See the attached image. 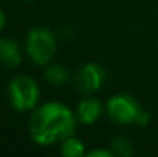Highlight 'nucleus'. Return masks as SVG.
Listing matches in <instances>:
<instances>
[{
	"label": "nucleus",
	"instance_id": "obj_1",
	"mask_svg": "<svg viewBox=\"0 0 158 157\" xmlns=\"http://www.w3.org/2000/svg\"><path fill=\"white\" fill-rule=\"evenodd\" d=\"M77 119L74 112L63 103L49 102L42 105L31 116L29 133L35 143L51 145L61 142L74 134Z\"/></svg>",
	"mask_w": 158,
	"mask_h": 157
},
{
	"label": "nucleus",
	"instance_id": "obj_2",
	"mask_svg": "<svg viewBox=\"0 0 158 157\" xmlns=\"http://www.w3.org/2000/svg\"><path fill=\"white\" fill-rule=\"evenodd\" d=\"M106 108L109 116L121 125H131V123L146 125L151 119L149 112L144 111L140 103L131 96H123V94L115 96L109 99Z\"/></svg>",
	"mask_w": 158,
	"mask_h": 157
},
{
	"label": "nucleus",
	"instance_id": "obj_3",
	"mask_svg": "<svg viewBox=\"0 0 158 157\" xmlns=\"http://www.w3.org/2000/svg\"><path fill=\"white\" fill-rule=\"evenodd\" d=\"M57 42L46 28H34L26 39V51L35 65H46L55 54Z\"/></svg>",
	"mask_w": 158,
	"mask_h": 157
},
{
	"label": "nucleus",
	"instance_id": "obj_4",
	"mask_svg": "<svg viewBox=\"0 0 158 157\" xmlns=\"http://www.w3.org/2000/svg\"><path fill=\"white\" fill-rule=\"evenodd\" d=\"M40 89L34 79L17 76L9 82V99L17 111H29L39 103Z\"/></svg>",
	"mask_w": 158,
	"mask_h": 157
},
{
	"label": "nucleus",
	"instance_id": "obj_5",
	"mask_svg": "<svg viewBox=\"0 0 158 157\" xmlns=\"http://www.w3.org/2000/svg\"><path fill=\"white\" fill-rule=\"evenodd\" d=\"M105 82V68L98 63H86L83 65L77 76H75V85L83 93H95L102 88Z\"/></svg>",
	"mask_w": 158,
	"mask_h": 157
},
{
	"label": "nucleus",
	"instance_id": "obj_6",
	"mask_svg": "<svg viewBox=\"0 0 158 157\" xmlns=\"http://www.w3.org/2000/svg\"><path fill=\"white\" fill-rule=\"evenodd\" d=\"M22 62L19 45L11 39H0V63L6 68H15Z\"/></svg>",
	"mask_w": 158,
	"mask_h": 157
},
{
	"label": "nucleus",
	"instance_id": "obj_7",
	"mask_svg": "<svg viewBox=\"0 0 158 157\" xmlns=\"http://www.w3.org/2000/svg\"><path fill=\"white\" fill-rule=\"evenodd\" d=\"M77 116H78L80 122H83L86 125H92L102 116V103L94 97H88L80 102L78 108H77Z\"/></svg>",
	"mask_w": 158,
	"mask_h": 157
},
{
	"label": "nucleus",
	"instance_id": "obj_8",
	"mask_svg": "<svg viewBox=\"0 0 158 157\" xmlns=\"http://www.w3.org/2000/svg\"><path fill=\"white\" fill-rule=\"evenodd\" d=\"M60 153L66 157H81L85 156V145H83L81 140H78L74 136H71V137L61 140Z\"/></svg>",
	"mask_w": 158,
	"mask_h": 157
},
{
	"label": "nucleus",
	"instance_id": "obj_9",
	"mask_svg": "<svg viewBox=\"0 0 158 157\" xmlns=\"http://www.w3.org/2000/svg\"><path fill=\"white\" fill-rule=\"evenodd\" d=\"M68 77H69V72L61 65H52L45 71V79L48 80V83H51L54 86H60V85L66 83Z\"/></svg>",
	"mask_w": 158,
	"mask_h": 157
},
{
	"label": "nucleus",
	"instance_id": "obj_10",
	"mask_svg": "<svg viewBox=\"0 0 158 157\" xmlns=\"http://www.w3.org/2000/svg\"><path fill=\"white\" fill-rule=\"evenodd\" d=\"M112 151L114 154L117 156H132L134 154V146H132V142L126 137H115L112 140Z\"/></svg>",
	"mask_w": 158,
	"mask_h": 157
},
{
	"label": "nucleus",
	"instance_id": "obj_11",
	"mask_svg": "<svg viewBox=\"0 0 158 157\" xmlns=\"http://www.w3.org/2000/svg\"><path fill=\"white\" fill-rule=\"evenodd\" d=\"M91 157H112L114 151H106V150H94L89 153Z\"/></svg>",
	"mask_w": 158,
	"mask_h": 157
},
{
	"label": "nucleus",
	"instance_id": "obj_12",
	"mask_svg": "<svg viewBox=\"0 0 158 157\" xmlns=\"http://www.w3.org/2000/svg\"><path fill=\"white\" fill-rule=\"evenodd\" d=\"M5 23H6V15H5V12L0 9V31L5 28Z\"/></svg>",
	"mask_w": 158,
	"mask_h": 157
},
{
	"label": "nucleus",
	"instance_id": "obj_13",
	"mask_svg": "<svg viewBox=\"0 0 158 157\" xmlns=\"http://www.w3.org/2000/svg\"><path fill=\"white\" fill-rule=\"evenodd\" d=\"M26 2H34V0H26Z\"/></svg>",
	"mask_w": 158,
	"mask_h": 157
}]
</instances>
